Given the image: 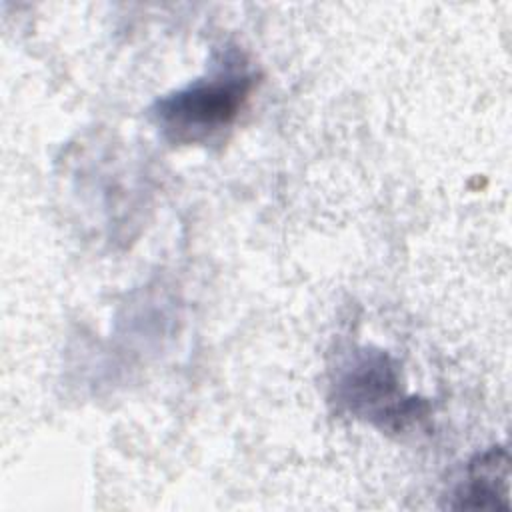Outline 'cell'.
Listing matches in <instances>:
<instances>
[{
  "label": "cell",
  "mask_w": 512,
  "mask_h": 512,
  "mask_svg": "<svg viewBox=\"0 0 512 512\" xmlns=\"http://www.w3.org/2000/svg\"><path fill=\"white\" fill-rule=\"evenodd\" d=\"M454 510L510 508V458L504 446L476 454L448 504Z\"/></svg>",
  "instance_id": "3957f363"
},
{
  "label": "cell",
  "mask_w": 512,
  "mask_h": 512,
  "mask_svg": "<svg viewBox=\"0 0 512 512\" xmlns=\"http://www.w3.org/2000/svg\"><path fill=\"white\" fill-rule=\"evenodd\" d=\"M332 388L342 410L390 432L404 430L428 408L422 398L404 394L398 366L382 350L352 352L336 370Z\"/></svg>",
  "instance_id": "7a4b0ae2"
},
{
  "label": "cell",
  "mask_w": 512,
  "mask_h": 512,
  "mask_svg": "<svg viewBox=\"0 0 512 512\" xmlns=\"http://www.w3.org/2000/svg\"><path fill=\"white\" fill-rule=\"evenodd\" d=\"M256 74L242 56L224 64L192 84L174 90L152 106V120L162 136L174 144L206 142L228 128L248 102Z\"/></svg>",
  "instance_id": "6da1fadb"
}]
</instances>
